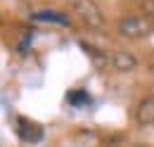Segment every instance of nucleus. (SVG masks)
<instances>
[{
	"label": "nucleus",
	"instance_id": "nucleus-4",
	"mask_svg": "<svg viewBox=\"0 0 154 147\" xmlns=\"http://www.w3.org/2000/svg\"><path fill=\"white\" fill-rule=\"evenodd\" d=\"M112 67H114L119 74H131V71H135V67H137V59H135V55L128 52V50H114V52H112Z\"/></svg>",
	"mask_w": 154,
	"mask_h": 147
},
{
	"label": "nucleus",
	"instance_id": "nucleus-2",
	"mask_svg": "<svg viewBox=\"0 0 154 147\" xmlns=\"http://www.w3.org/2000/svg\"><path fill=\"white\" fill-rule=\"evenodd\" d=\"M116 31L126 38H147L149 33H154V19L147 14H128V17H121L116 21Z\"/></svg>",
	"mask_w": 154,
	"mask_h": 147
},
{
	"label": "nucleus",
	"instance_id": "nucleus-8",
	"mask_svg": "<svg viewBox=\"0 0 154 147\" xmlns=\"http://www.w3.org/2000/svg\"><path fill=\"white\" fill-rule=\"evenodd\" d=\"M142 14L154 19V0H142Z\"/></svg>",
	"mask_w": 154,
	"mask_h": 147
},
{
	"label": "nucleus",
	"instance_id": "nucleus-10",
	"mask_svg": "<svg viewBox=\"0 0 154 147\" xmlns=\"http://www.w3.org/2000/svg\"><path fill=\"white\" fill-rule=\"evenodd\" d=\"M137 147H152V145H137Z\"/></svg>",
	"mask_w": 154,
	"mask_h": 147
},
{
	"label": "nucleus",
	"instance_id": "nucleus-5",
	"mask_svg": "<svg viewBox=\"0 0 154 147\" xmlns=\"http://www.w3.org/2000/svg\"><path fill=\"white\" fill-rule=\"evenodd\" d=\"M17 133H19L21 140H26V142H38L40 138H43V128H40L38 124L24 119V116L17 119Z\"/></svg>",
	"mask_w": 154,
	"mask_h": 147
},
{
	"label": "nucleus",
	"instance_id": "nucleus-3",
	"mask_svg": "<svg viewBox=\"0 0 154 147\" xmlns=\"http://www.w3.org/2000/svg\"><path fill=\"white\" fill-rule=\"evenodd\" d=\"M135 121H137V126H154V95H147L137 102Z\"/></svg>",
	"mask_w": 154,
	"mask_h": 147
},
{
	"label": "nucleus",
	"instance_id": "nucleus-7",
	"mask_svg": "<svg viewBox=\"0 0 154 147\" xmlns=\"http://www.w3.org/2000/svg\"><path fill=\"white\" fill-rule=\"evenodd\" d=\"M31 19H33V21H55V24H62V26H69V24H71L66 14L55 12V10H40V12H33Z\"/></svg>",
	"mask_w": 154,
	"mask_h": 147
},
{
	"label": "nucleus",
	"instance_id": "nucleus-1",
	"mask_svg": "<svg viewBox=\"0 0 154 147\" xmlns=\"http://www.w3.org/2000/svg\"><path fill=\"white\" fill-rule=\"evenodd\" d=\"M66 2H69L71 12L88 29H93V31H104L107 29V19H104V14H102V10L95 0H66Z\"/></svg>",
	"mask_w": 154,
	"mask_h": 147
},
{
	"label": "nucleus",
	"instance_id": "nucleus-6",
	"mask_svg": "<svg viewBox=\"0 0 154 147\" xmlns=\"http://www.w3.org/2000/svg\"><path fill=\"white\" fill-rule=\"evenodd\" d=\"M81 48H83L85 55L90 57V62L95 64V69H107V64H112V55H107V50H100L93 43H85V40H81Z\"/></svg>",
	"mask_w": 154,
	"mask_h": 147
},
{
	"label": "nucleus",
	"instance_id": "nucleus-9",
	"mask_svg": "<svg viewBox=\"0 0 154 147\" xmlns=\"http://www.w3.org/2000/svg\"><path fill=\"white\" fill-rule=\"evenodd\" d=\"M149 74H152V78H154V64H152V67H149Z\"/></svg>",
	"mask_w": 154,
	"mask_h": 147
}]
</instances>
